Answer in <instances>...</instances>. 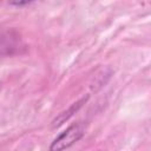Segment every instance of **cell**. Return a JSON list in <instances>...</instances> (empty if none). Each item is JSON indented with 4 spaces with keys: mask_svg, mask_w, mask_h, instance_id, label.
<instances>
[{
    "mask_svg": "<svg viewBox=\"0 0 151 151\" xmlns=\"http://www.w3.org/2000/svg\"><path fill=\"white\" fill-rule=\"evenodd\" d=\"M85 133L84 125L81 123H76L71 126H68L65 131H63L51 143L48 151H64L74 145L79 139L83 138Z\"/></svg>",
    "mask_w": 151,
    "mask_h": 151,
    "instance_id": "cell-1",
    "label": "cell"
},
{
    "mask_svg": "<svg viewBox=\"0 0 151 151\" xmlns=\"http://www.w3.org/2000/svg\"><path fill=\"white\" fill-rule=\"evenodd\" d=\"M87 100V97L86 98H81L80 100H78L77 103H74V104H72V106L67 110V111H64V112H61L54 120H53V126H59V125H61L65 120H67L70 117H72V114L73 113H76L81 106H83V104L85 103Z\"/></svg>",
    "mask_w": 151,
    "mask_h": 151,
    "instance_id": "cell-2",
    "label": "cell"
},
{
    "mask_svg": "<svg viewBox=\"0 0 151 151\" xmlns=\"http://www.w3.org/2000/svg\"><path fill=\"white\" fill-rule=\"evenodd\" d=\"M31 1H12L9 2V5L12 6H25V5H29Z\"/></svg>",
    "mask_w": 151,
    "mask_h": 151,
    "instance_id": "cell-3",
    "label": "cell"
}]
</instances>
